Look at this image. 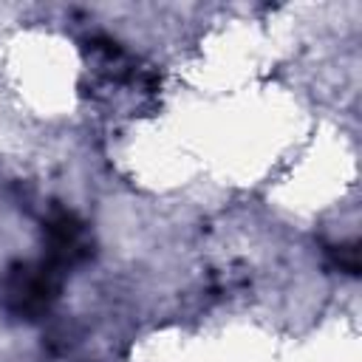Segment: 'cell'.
<instances>
[{
	"mask_svg": "<svg viewBox=\"0 0 362 362\" xmlns=\"http://www.w3.org/2000/svg\"><path fill=\"white\" fill-rule=\"evenodd\" d=\"M45 243H48L45 263L54 266L57 272H62L65 266L79 263L90 252L85 223L76 215H71V212H57V215L48 218V223H45Z\"/></svg>",
	"mask_w": 362,
	"mask_h": 362,
	"instance_id": "obj_2",
	"label": "cell"
},
{
	"mask_svg": "<svg viewBox=\"0 0 362 362\" xmlns=\"http://www.w3.org/2000/svg\"><path fill=\"white\" fill-rule=\"evenodd\" d=\"M59 274L62 272H57L45 260L42 263H17V266H11L8 274L3 277V286H0L6 308L17 317H28V320L40 317L57 300Z\"/></svg>",
	"mask_w": 362,
	"mask_h": 362,
	"instance_id": "obj_1",
	"label": "cell"
}]
</instances>
